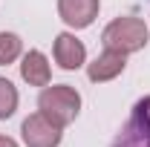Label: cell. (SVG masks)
I'll return each mask as SVG.
<instances>
[{
  "mask_svg": "<svg viewBox=\"0 0 150 147\" xmlns=\"http://www.w3.org/2000/svg\"><path fill=\"white\" fill-rule=\"evenodd\" d=\"M20 78L29 84V87H46L52 69H49V61L40 49H29L20 55Z\"/></svg>",
  "mask_w": 150,
  "mask_h": 147,
  "instance_id": "8",
  "label": "cell"
},
{
  "mask_svg": "<svg viewBox=\"0 0 150 147\" xmlns=\"http://www.w3.org/2000/svg\"><path fill=\"white\" fill-rule=\"evenodd\" d=\"M23 55V40L15 32H0V66H9Z\"/></svg>",
  "mask_w": 150,
  "mask_h": 147,
  "instance_id": "9",
  "label": "cell"
},
{
  "mask_svg": "<svg viewBox=\"0 0 150 147\" xmlns=\"http://www.w3.org/2000/svg\"><path fill=\"white\" fill-rule=\"evenodd\" d=\"M38 110L43 115H49L58 127H67L81 112V95L69 84H52V87L46 84L43 92L38 95Z\"/></svg>",
  "mask_w": 150,
  "mask_h": 147,
  "instance_id": "2",
  "label": "cell"
},
{
  "mask_svg": "<svg viewBox=\"0 0 150 147\" xmlns=\"http://www.w3.org/2000/svg\"><path fill=\"white\" fill-rule=\"evenodd\" d=\"M20 136H23V144L26 147H58L61 139H64V127H58L49 115H43L38 110V112L23 118Z\"/></svg>",
  "mask_w": 150,
  "mask_h": 147,
  "instance_id": "4",
  "label": "cell"
},
{
  "mask_svg": "<svg viewBox=\"0 0 150 147\" xmlns=\"http://www.w3.org/2000/svg\"><path fill=\"white\" fill-rule=\"evenodd\" d=\"M18 87L9 81V78H0V121H6V118H12L15 110H18Z\"/></svg>",
  "mask_w": 150,
  "mask_h": 147,
  "instance_id": "10",
  "label": "cell"
},
{
  "mask_svg": "<svg viewBox=\"0 0 150 147\" xmlns=\"http://www.w3.org/2000/svg\"><path fill=\"white\" fill-rule=\"evenodd\" d=\"M52 55H55V64L61 69H67V72L81 69V66L87 64V49H84V43H81L72 32H61V35L55 37Z\"/></svg>",
  "mask_w": 150,
  "mask_h": 147,
  "instance_id": "5",
  "label": "cell"
},
{
  "mask_svg": "<svg viewBox=\"0 0 150 147\" xmlns=\"http://www.w3.org/2000/svg\"><path fill=\"white\" fill-rule=\"evenodd\" d=\"M127 66V55L124 52H115V49H104L101 55L87 64V78L93 84H104V81H112L124 72Z\"/></svg>",
  "mask_w": 150,
  "mask_h": 147,
  "instance_id": "7",
  "label": "cell"
},
{
  "mask_svg": "<svg viewBox=\"0 0 150 147\" xmlns=\"http://www.w3.org/2000/svg\"><path fill=\"white\" fill-rule=\"evenodd\" d=\"M150 40V29L147 23L136 15H124V18H115L112 23H107V29L101 32V43L104 49H115V52H139L144 49Z\"/></svg>",
  "mask_w": 150,
  "mask_h": 147,
  "instance_id": "1",
  "label": "cell"
},
{
  "mask_svg": "<svg viewBox=\"0 0 150 147\" xmlns=\"http://www.w3.org/2000/svg\"><path fill=\"white\" fill-rule=\"evenodd\" d=\"M0 147H20L12 136H0Z\"/></svg>",
  "mask_w": 150,
  "mask_h": 147,
  "instance_id": "11",
  "label": "cell"
},
{
  "mask_svg": "<svg viewBox=\"0 0 150 147\" xmlns=\"http://www.w3.org/2000/svg\"><path fill=\"white\" fill-rule=\"evenodd\" d=\"M112 147H150V95L139 98Z\"/></svg>",
  "mask_w": 150,
  "mask_h": 147,
  "instance_id": "3",
  "label": "cell"
},
{
  "mask_svg": "<svg viewBox=\"0 0 150 147\" xmlns=\"http://www.w3.org/2000/svg\"><path fill=\"white\" fill-rule=\"evenodd\" d=\"M101 0H58V15L69 29H87L98 18Z\"/></svg>",
  "mask_w": 150,
  "mask_h": 147,
  "instance_id": "6",
  "label": "cell"
}]
</instances>
